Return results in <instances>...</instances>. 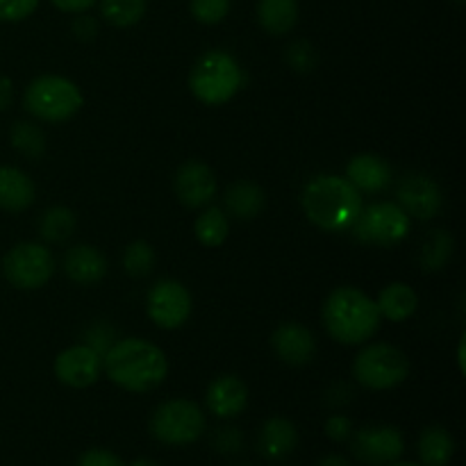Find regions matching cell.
Masks as SVG:
<instances>
[{
  "mask_svg": "<svg viewBox=\"0 0 466 466\" xmlns=\"http://www.w3.org/2000/svg\"><path fill=\"white\" fill-rule=\"evenodd\" d=\"M103 371L123 391L148 394L167 380L168 360L153 341L126 337L114 341L103 355Z\"/></svg>",
  "mask_w": 466,
  "mask_h": 466,
  "instance_id": "cell-1",
  "label": "cell"
},
{
  "mask_svg": "<svg viewBox=\"0 0 466 466\" xmlns=\"http://www.w3.org/2000/svg\"><path fill=\"white\" fill-rule=\"evenodd\" d=\"M300 205L309 223L323 232L350 230L364 208L362 194L346 177L332 173L312 177L300 194Z\"/></svg>",
  "mask_w": 466,
  "mask_h": 466,
  "instance_id": "cell-2",
  "label": "cell"
},
{
  "mask_svg": "<svg viewBox=\"0 0 466 466\" xmlns=\"http://www.w3.org/2000/svg\"><path fill=\"white\" fill-rule=\"evenodd\" d=\"M328 335L344 346H362L380 330V312L376 300L358 287H337L321 308Z\"/></svg>",
  "mask_w": 466,
  "mask_h": 466,
  "instance_id": "cell-3",
  "label": "cell"
},
{
  "mask_svg": "<svg viewBox=\"0 0 466 466\" xmlns=\"http://www.w3.org/2000/svg\"><path fill=\"white\" fill-rule=\"evenodd\" d=\"M246 85V73L241 64L226 50H208L196 59L189 73V89L203 105L221 107L230 103L241 86Z\"/></svg>",
  "mask_w": 466,
  "mask_h": 466,
  "instance_id": "cell-4",
  "label": "cell"
},
{
  "mask_svg": "<svg viewBox=\"0 0 466 466\" xmlns=\"http://www.w3.org/2000/svg\"><path fill=\"white\" fill-rule=\"evenodd\" d=\"M85 105L80 86L64 76H39L25 86L23 107L44 123H66Z\"/></svg>",
  "mask_w": 466,
  "mask_h": 466,
  "instance_id": "cell-5",
  "label": "cell"
},
{
  "mask_svg": "<svg viewBox=\"0 0 466 466\" xmlns=\"http://www.w3.org/2000/svg\"><path fill=\"white\" fill-rule=\"evenodd\" d=\"M412 364L410 358L399 349V346L378 344L364 346L353 362V378L358 385L371 391H390L403 385L410 378Z\"/></svg>",
  "mask_w": 466,
  "mask_h": 466,
  "instance_id": "cell-6",
  "label": "cell"
},
{
  "mask_svg": "<svg viewBox=\"0 0 466 466\" xmlns=\"http://www.w3.org/2000/svg\"><path fill=\"white\" fill-rule=\"evenodd\" d=\"M148 431L164 446H189L205 435L208 419L194 400L171 399L155 408Z\"/></svg>",
  "mask_w": 466,
  "mask_h": 466,
  "instance_id": "cell-7",
  "label": "cell"
},
{
  "mask_svg": "<svg viewBox=\"0 0 466 466\" xmlns=\"http://www.w3.org/2000/svg\"><path fill=\"white\" fill-rule=\"evenodd\" d=\"M410 223L412 218L403 212L399 203L382 200V203L362 208L360 217L350 226V232L362 244L387 248V246L400 244L410 235Z\"/></svg>",
  "mask_w": 466,
  "mask_h": 466,
  "instance_id": "cell-8",
  "label": "cell"
},
{
  "mask_svg": "<svg viewBox=\"0 0 466 466\" xmlns=\"http://www.w3.org/2000/svg\"><path fill=\"white\" fill-rule=\"evenodd\" d=\"M55 273V258L44 244L23 241L3 258V276L21 291L41 289Z\"/></svg>",
  "mask_w": 466,
  "mask_h": 466,
  "instance_id": "cell-9",
  "label": "cell"
},
{
  "mask_svg": "<svg viewBox=\"0 0 466 466\" xmlns=\"http://www.w3.org/2000/svg\"><path fill=\"white\" fill-rule=\"evenodd\" d=\"M350 453L364 466H387L403 458L405 437L396 426L373 423L353 432Z\"/></svg>",
  "mask_w": 466,
  "mask_h": 466,
  "instance_id": "cell-10",
  "label": "cell"
},
{
  "mask_svg": "<svg viewBox=\"0 0 466 466\" xmlns=\"http://www.w3.org/2000/svg\"><path fill=\"white\" fill-rule=\"evenodd\" d=\"M191 309H194V300H191L189 289L171 278L155 282L146 296L148 319L162 330H177L185 326L191 317Z\"/></svg>",
  "mask_w": 466,
  "mask_h": 466,
  "instance_id": "cell-11",
  "label": "cell"
},
{
  "mask_svg": "<svg viewBox=\"0 0 466 466\" xmlns=\"http://www.w3.org/2000/svg\"><path fill=\"white\" fill-rule=\"evenodd\" d=\"M396 203L403 208V212L410 218L428 221V218H435L441 212L444 194H441V187L431 176L412 173V176H405L396 187Z\"/></svg>",
  "mask_w": 466,
  "mask_h": 466,
  "instance_id": "cell-12",
  "label": "cell"
},
{
  "mask_svg": "<svg viewBox=\"0 0 466 466\" xmlns=\"http://www.w3.org/2000/svg\"><path fill=\"white\" fill-rule=\"evenodd\" d=\"M55 376L71 390H86L103 376V358L86 344L71 346L55 358Z\"/></svg>",
  "mask_w": 466,
  "mask_h": 466,
  "instance_id": "cell-13",
  "label": "cell"
},
{
  "mask_svg": "<svg viewBox=\"0 0 466 466\" xmlns=\"http://www.w3.org/2000/svg\"><path fill=\"white\" fill-rule=\"evenodd\" d=\"M173 189H176L177 200L185 208H208V205H212L214 196H217V176L205 162L189 159L176 171Z\"/></svg>",
  "mask_w": 466,
  "mask_h": 466,
  "instance_id": "cell-14",
  "label": "cell"
},
{
  "mask_svg": "<svg viewBox=\"0 0 466 466\" xmlns=\"http://www.w3.org/2000/svg\"><path fill=\"white\" fill-rule=\"evenodd\" d=\"M273 353L289 367H305L317 355V337L303 323L287 321L276 328L271 337Z\"/></svg>",
  "mask_w": 466,
  "mask_h": 466,
  "instance_id": "cell-15",
  "label": "cell"
},
{
  "mask_svg": "<svg viewBox=\"0 0 466 466\" xmlns=\"http://www.w3.org/2000/svg\"><path fill=\"white\" fill-rule=\"evenodd\" d=\"M248 385L237 376H218L209 382L205 403L218 419H237L248 408Z\"/></svg>",
  "mask_w": 466,
  "mask_h": 466,
  "instance_id": "cell-16",
  "label": "cell"
},
{
  "mask_svg": "<svg viewBox=\"0 0 466 466\" xmlns=\"http://www.w3.org/2000/svg\"><path fill=\"white\" fill-rule=\"evenodd\" d=\"M344 177L360 194H380L391 185V167L378 155L362 153L350 157Z\"/></svg>",
  "mask_w": 466,
  "mask_h": 466,
  "instance_id": "cell-17",
  "label": "cell"
},
{
  "mask_svg": "<svg viewBox=\"0 0 466 466\" xmlns=\"http://www.w3.org/2000/svg\"><path fill=\"white\" fill-rule=\"evenodd\" d=\"M62 268L76 285L89 287L107 276V259L96 246L77 244L66 250L62 259Z\"/></svg>",
  "mask_w": 466,
  "mask_h": 466,
  "instance_id": "cell-18",
  "label": "cell"
},
{
  "mask_svg": "<svg viewBox=\"0 0 466 466\" xmlns=\"http://www.w3.org/2000/svg\"><path fill=\"white\" fill-rule=\"evenodd\" d=\"M299 446V428L285 417H271L262 423L258 432V451L262 458L285 460Z\"/></svg>",
  "mask_w": 466,
  "mask_h": 466,
  "instance_id": "cell-19",
  "label": "cell"
},
{
  "mask_svg": "<svg viewBox=\"0 0 466 466\" xmlns=\"http://www.w3.org/2000/svg\"><path fill=\"white\" fill-rule=\"evenodd\" d=\"M36 187L25 171L16 167H0V209L25 212L35 203Z\"/></svg>",
  "mask_w": 466,
  "mask_h": 466,
  "instance_id": "cell-20",
  "label": "cell"
},
{
  "mask_svg": "<svg viewBox=\"0 0 466 466\" xmlns=\"http://www.w3.org/2000/svg\"><path fill=\"white\" fill-rule=\"evenodd\" d=\"M223 208L226 214L239 221H250V218L259 217L262 209L267 208V194L258 182L250 180H237L223 194Z\"/></svg>",
  "mask_w": 466,
  "mask_h": 466,
  "instance_id": "cell-21",
  "label": "cell"
},
{
  "mask_svg": "<svg viewBox=\"0 0 466 466\" xmlns=\"http://www.w3.org/2000/svg\"><path fill=\"white\" fill-rule=\"evenodd\" d=\"M376 308L380 312V319H387L391 323H403L417 312L419 296L408 282H391L380 291Z\"/></svg>",
  "mask_w": 466,
  "mask_h": 466,
  "instance_id": "cell-22",
  "label": "cell"
},
{
  "mask_svg": "<svg viewBox=\"0 0 466 466\" xmlns=\"http://www.w3.org/2000/svg\"><path fill=\"white\" fill-rule=\"evenodd\" d=\"M419 462L423 466H449L455 455V440L444 426L423 428L417 441Z\"/></svg>",
  "mask_w": 466,
  "mask_h": 466,
  "instance_id": "cell-23",
  "label": "cell"
},
{
  "mask_svg": "<svg viewBox=\"0 0 466 466\" xmlns=\"http://www.w3.org/2000/svg\"><path fill=\"white\" fill-rule=\"evenodd\" d=\"M258 21L268 35H287L299 23V0H258Z\"/></svg>",
  "mask_w": 466,
  "mask_h": 466,
  "instance_id": "cell-24",
  "label": "cell"
},
{
  "mask_svg": "<svg viewBox=\"0 0 466 466\" xmlns=\"http://www.w3.org/2000/svg\"><path fill=\"white\" fill-rule=\"evenodd\" d=\"M194 235L208 248H218L226 244L228 235H230V218H228L226 209L208 205L203 214H198L194 223Z\"/></svg>",
  "mask_w": 466,
  "mask_h": 466,
  "instance_id": "cell-25",
  "label": "cell"
},
{
  "mask_svg": "<svg viewBox=\"0 0 466 466\" xmlns=\"http://www.w3.org/2000/svg\"><path fill=\"white\" fill-rule=\"evenodd\" d=\"M76 214L71 209L64 208V205H55L41 214L39 235L48 244H64L76 232Z\"/></svg>",
  "mask_w": 466,
  "mask_h": 466,
  "instance_id": "cell-26",
  "label": "cell"
},
{
  "mask_svg": "<svg viewBox=\"0 0 466 466\" xmlns=\"http://www.w3.org/2000/svg\"><path fill=\"white\" fill-rule=\"evenodd\" d=\"M455 241L453 237L446 230H435L426 237L421 246V255H419V262H421L423 271H441V268L449 264L451 255H453Z\"/></svg>",
  "mask_w": 466,
  "mask_h": 466,
  "instance_id": "cell-27",
  "label": "cell"
},
{
  "mask_svg": "<svg viewBox=\"0 0 466 466\" xmlns=\"http://www.w3.org/2000/svg\"><path fill=\"white\" fill-rule=\"evenodd\" d=\"M100 14L114 27H132L144 18L146 0H100Z\"/></svg>",
  "mask_w": 466,
  "mask_h": 466,
  "instance_id": "cell-28",
  "label": "cell"
},
{
  "mask_svg": "<svg viewBox=\"0 0 466 466\" xmlns=\"http://www.w3.org/2000/svg\"><path fill=\"white\" fill-rule=\"evenodd\" d=\"M9 141L21 155L30 159H39L46 153V137L36 123L16 121L9 130Z\"/></svg>",
  "mask_w": 466,
  "mask_h": 466,
  "instance_id": "cell-29",
  "label": "cell"
},
{
  "mask_svg": "<svg viewBox=\"0 0 466 466\" xmlns=\"http://www.w3.org/2000/svg\"><path fill=\"white\" fill-rule=\"evenodd\" d=\"M157 255L148 241H132L126 250H123V268L127 276L132 278H146L153 273Z\"/></svg>",
  "mask_w": 466,
  "mask_h": 466,
  "instance_id": "cell-30",
  "label": "cell"
},
{
  "mask_svg": "<svg viewBox=\"0 0 466 466\" xmlns=\"http://www.w3.org/2000/svg\"><path fill=\"white\" fill-rule=\"evenodd\" d=\"M230 0H189L191 16L203 25H217L230 14Z\"/></svg>",
  "mask_w": 466,
  "mask_h": 466,
  "instance_id": "cell-31",
  "label": "cell"
},
{
  "mask_svg": "<svg viewBox=\"0 0 466 466\" xmlns=\"http://www.w3.org/2000/svg\"><path fill=\"white\" fill-rule=\"evenodd\" d=\"M285 59L296 73H309L317 68L319 53H317V48L309 44V41L299 39V41H294V44H289V48H287V53H285Z\"/></svg>",
  "mask_w": 466,
  "mask_h": 466,
  "instance_id": "cell-32",
  "label": "cell"
},
{
  "mask_svg": "<svg viewBox=\"0 0 466 466\" xmlns=\"http://www.w3.org/2000/svg\"><path fill=\"white\" fill-rule=\"evenodd\" d=\"M212 446L221 455H237L244 449V435H241L239 428L223 426L212 435Z\"/></svg>",
  "mask_w": 466,
  "mask_h": 466,
  "instance_id": "cell-33",
  "label": "cell"
},
{
  "mask_svg": "<svg viewBox=\"0 0 466 466\" xmlns=\"http://www.w3.org/2000/svg\"><path fill=\"white\" fill-rule=\"evenodd\" d=\"M39 7V0H0V21L18 23L25 21Z\"/></svg>",
  "mask_w": 466,
  "mask_h": 466,
  "instance_id": "cell-34",
  "label": "cell"
},
{
  "mask_svg": "<svg viewBox=\"0 0 466 466\" xmlns=\"http://www.w3.org/2000/svg\"><path fill=\"white\" fill-rule=\"evenodd\" d=\"M85 339H86L85 344L89 346V349H94L100 358H103V355L109 350V346L116 341L114 339V328L107 326V323H100V321L94 323V326L85 332Z\"/></svg>",
  "mask_w": 466,
  "mask_h": 466,
  "instance_id": "cell-35",
  "label": "cell"
},
{
  "mask_svg": "<svg viewBox=\"0 0 466 466\" xmlns=\"http://www.w3.org/2000/svg\"><path fill=\"white\" fill-rule=\"evenodd\" d=\"M323 431H326L328 440H332L335 444H344V441H349L353 437L355 426L346 414H332V417H328Z\"/></svg>",
  "mask_w": 466,
  "mask_h": 466,
  "instance_id": "cell-36",
  "label": "cell"
},
{
  "mask_svg": "<svg viewBox=\"0 0 466 466\" xmlns=\"http://www.w3.org/2000/svg\"><path fill=\"white\" fill-rule=\"evenodd\" d=\"M76 466H126V462L107 449H89L77 458Z\"/></svg>",
  "mask_w": 466,
  "mask_h": 466,
  "instance_id": "cell-37",
  "label": "cell"
},
{
  "mask_svg": "<svg viewBox=\"0 0 466 466\" xmlns=\"http://www.w3.org/2000/svg\"><path fill=\"white\" fill-rule=\"evenodd\" d=\"M73 35L80 41H91L96 35H98V21L89 14H77V18L73 21Z\"/></svg>",
  "mask_w": 466,
  "mask_h": 466,
  "instance_id": "cell-38",
  "label": "cell"
},
{
  "mask_svg": "<svg viewBox=\"0 0 466 466\" xmlns=\"http://www.w3.org/2000/svg\"><path fill=\"white\" fill-rule=\"evenodd\" d=\"M50 3L66 14H85L89 12L98 0H50Z\"/></svg>",
  "mask_w": 466,
  "mask_h": 466,
  "instance_id": "cell-39",
  "label": "cell"
},
{
  "mask_svg": "<svg viewBox=\"0 0 466 466\" xmlns=\"http://www.w3.org/2000/svg\"><path fill=\"white\" fill-rule=\"evenodd\" d=\"M12 98H14L12 80H9L7 76H0V112H5V109L12 105Z\"/></svg>",
  "mask_w": 466,
  "mask_h": 466,
  "instance_id": "cell-40",
  "label": "cell"
},
{
  "mask_svg": "<svg viewBox=\"0 0 466 466\" xmlns=\"http://www.w3.org/2000/svg\"><path fill=\"white\" fill-rule=\"evenodd\" d=\"M317 466H353V464H350L349 458H344V455L330 453V455H326V458L319 460Z\"/></svg>",
  "mask_w": 466,
  "mask_h": 466,
  "instance_id": "cell-41",
  "label": "cell"
},
{
  "mask_svg": "<svg viewBox=\"0 0 466 466\" xmlns=\"http://www.w3.org/2000/svg\"><path fill=\"white\" fill-rule=\"evenodd\" d=\"M126 466H162V464L153 462V460H148V458H139V460H135V462H130Z\"/></svg>",
  "mask_w": 466,
  "mask_h": 466,
  "instance_id": "cell-42",
  "label": "cell"
},
{
  "mask_svg": "<svg viewBox=\"0 0 466 466\" xmlns=\"http://www.w3.org/2000/svg\"><path fill=\"white\" fill-rule=\"evenodd\" d=\"M458 362H460V371H464V337L460 341V350H458Z\"/></svg>",
  "mask_w": 466,
  "mask_h": 466,
  "instance_id": "cell-43",
  "label": "cell"
},
{
  "mask_svg": "<svg viewBox=\"0 0 466 466\" xmlns=\"http://www.w3.org/2000/svg\"><path fill=\"white\" fill-rule=\"evenodd\" d=\"M387 466H423V464L421 462H403V460H396V462H391Z\"/></svg>",
  "mask_w": 466,
  "mask_h": 466,
  "instance_id": "cell-44",
  "label": "cell"
},
{
  "mask_svg": "<svg viewBox=\"0 0 466 466\" xmlns=\"http://www.w3.org/2000/svg\"><path fill=\"white\" fill-rule=\"evenodd\" d=\"M458 3H464V0H458Z\"/></svg>",
  "mask_w": 466,
  "mask_h": 466,
  "instance_id": "cell-45",
  "label": "cell"
},
{
  "mask_svg": "<svg viewBox=\"0 0 466 466\" xmlns=\"http://www.w3.org/2000/svg\"><path fill=\"white\" fill-rule=\"evenodd\" d=\"M241 466H250V464H241Z\"/></svg>",
  "mask_w": 466,
  "mask_h": 466,
  "instance_id": "cell-46",
  "label": "cell"
}]
</instances>
